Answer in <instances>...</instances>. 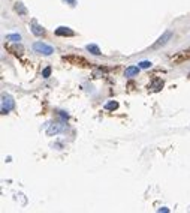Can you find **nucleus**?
<instances>
[{
  "label": "nucleus",
  "mask_w": 190,
  "mask_h": 213,
  "mask_svg": "<svg viewBox=\"0 0 190 213\" xmlns=\"http://www.w3.org/2000/svg\"><path fill=\"white\" fill-rule=\"evenodd\" d=\"M14 107H15L14 98H12L11 95L3 93V95H2V107H0V111H2V114H8L11 110H14Z\"/></svg>",
  "instance_id": "f257e3e1"
},
{
  "label": "nucleus",
  "mask_w": 190,
  "mask_h": 213,
  "mask_svg": "<svg viewBox=\"0 0 190 213\" xmlns=\"http://www.w3.org/2000/svg\"><path fill=\"white\" fill-rule=\"evenodd\" d=\"M33 50L39 54H44V56H51L54 53V48L51 45H46L44 42H34L33 44Z\"/></svg>",
  "instance_id": "f03ea898"
},
{
  "label": "nucleus",
  "mask_w": 190,
  "mask_h": 213,
  "mask_svg": "<svg viewBox=\"0 0 190 213\" xmlns=\"http://www.w3.org/2000/svg\"><path fill=\"white\" fill-rule=\"evenodd\" d=\"M63 131H65V125H61V123H53V125H48L46 135H48V137H53V135H57L58 132H63Z\"/></svg>",
  "instance_id": "7ed1b4c3"
},
{
  "label": "nucleus",
  "mask_w": 190,
  "mask_h": 213,
  "mask_svg": "<svg viewBox=\"0 0 190 213\" xmlns=\"http://www.w3.org/2000/svg\"><path fill=\"white\" fill-rule=\"evenodd\" d=\"M171 38H172V33H171V32H165V33L162 35V36H160V38H159V39H157V42L154 45H153V47H154V48H159V47H163V45L166 44V42H168L169 39H171Z\"/></svg>",
  "instance_id": "20e7f679"
},
{
  "label": "nucleus",
  "mask_w": 190,
  "mask_h": 213,
  "mask_svg": "<svg viewBox=\"0 0 190 213\" xmlns=\"http://www.w3.org/2000/svg\"><path fill=\"white\" fill-rule=\"evenodd\" d=\"M56 35L57 36H73V30L72 29H69V27H58V29H56Z\"/></svg>",
  "instance_id": "39448f33"
},
{
  "label": "nucleus",
  "mask_w": 190,
  "mask_h": 213,
  "mask_svg": "<svg viewBox=\"0 0 190 213\" xmlns=\"http://www.w3.org/2000/svg\"><path fill=\"white\" fill-rule=\"evenodd\" d=\"M85 48H87V51H90V53H91V54H94V56H101V54H102L101 50H99V47H97L96 44H89Z\"/></svg>",
  "instance_id": "423d86ee"
},
{
  "label": "nucleus",
  "mask_w": 190,
  "mask_h": 213,
  "mask_svg": "<svg viewBox=\"0 0 190 213\" xmlns=\"http://www.w3.org/2000/svg\"><path fill=\"white\" fill-rule=\"evenodd\" d=\"M138 72H139V68L138 66H129L124 71V75L126 77H133V75H138Z\"/></svg>",
  "instance_id": "0eeeda50"
},
{
  "label": "nucleus",
  "mask_w": 190,
  "mask_h": 213,
  "mask_svg": "<svg viewBox=\"0 0 190 213\" xmlns=\"http://www.w3.org/2000/svg\"><path fill=\"white\" fill-rule=\"evenodd\" d=\"M30 27H32V32H33V33L36 35V36H41V35H44V29H42V27H41V26H39L38 23H34V21H33Z\"/></svg>",
  "instance_id": "6e6552de"
},
{
  "label": "nucleus",
  "mask_w": 190,
  "mask_h": 213,
  "mask_svg": "<svg viewBox=\"0 0 190 213\" xmlns=\"http://www.w3.org/2000/svg\"><path fill=\"white\" fill-rule=\"evenodd\" d=\"M163 87V81L162 80H159V78H156L153 83H151V86H150V89H153L154 92H157V90H160Z\"/></svg>",
  "instance_id": "1a4fd4ad"
},
{
  "label": "nucleus",
  "mask_w": 190,
  "mask_h": 213,
  "mask_svg": "<svg viewBox=\"0 0 190 213\" xmlns=\"http://www.w3.org/2000/svg\"><path fill=\"white\" fill-rule=\"evenodd\" d=\"M15 11L18 12V14H21V15H26L27 14V9L24 8V5H22L21 2H17L15 3Z\"/></svg>",
  "instance_id": "9d476101"
},
{
  "label": "nucleus",
  "mask_w": 190,
  "mask_h": 213,
  "mask_svg": "<svg viewBox=\"0 0 190 213\" xmlns=\"http://www.w3.org/2000/svg\"><path fill=\"white\" fill-rule=\"evenodd\" d=\"M6 41H11V42H21V36L18 33L8 35V36H6Z\"/></svg>",
  "instance_id": "9b49d317"
},
{
  "label": "nucleus",
  "mask_w": 190,
  "mask_h": 213,
  "mask_svg": "<svg viewBox=\"0 0 190 213\" xmlns=\"http://www.w3.org/2000/svg\"><path fill=\"white\" fill-rule=\"evenodd\" d=\"M117 108H118V102L115 101H109L105 105V110H117Z\"/></svg>",
  "instance_id": "f8f14e48"
},
{
  "label": "nucleus",
  "mask_w": 190,
  "mask_h": 213,
  "mask_svg": "<svg viewBox=\"0 0 190 213\" xmlns=\"http://www.w3.org/2000/svg\"><path fill=\"white\" fill-rule=\"evenodd\" d=\"M151 62H148V60H144V62H141L139 63V68H142V69H148V68H151Z\"/></svg>",
  "instance_id": "ddd939ff"
},
{
  "label": "nucleus",
  "mask_w": 190,
  "mask_h": 213,
  "mask_svg": "<svg viewBox=\"0 0 190 213\" xmlns=\"http://www.w3.org/2000/svg\"><path fill=\"white\" fill-rule=\"evenodd\" d=\"M49 74H51V68H45L44 72H42V77H44V78H48Z\"/></svg>",
  "instance_id": "4468645a"
},
{
  "label": "nucleus",
  "mask_w": 190,
  "mask_h": 213,
  "mask_svg": "<svg viewBox=\"0 0 190 213\" xmlns=\"http://www.w3.org/2000/svg\"><path fill=\"white\" fill-rule=\"evenodd\" d=\"M65 2L70 3V6H75V5H77V0H65Z\"/></svg>",
  "instance_id": "2eb2a0df"
},
{
  "label": "nucleus",
  "mask_w": 190,
  "mask_h": 213,
  "mask_svg": "<svg viewBox=\"0 0 190 213\" xmlns=\"http://www.w3.org/2000/svg\"><path fill=\"white\" fill-rule=\"evenodd\" d=\"M159 212H169L166 207H162V209H159Z\"/></svg>",
  "instance_id": "dca6fc26"
}]
</instances>
